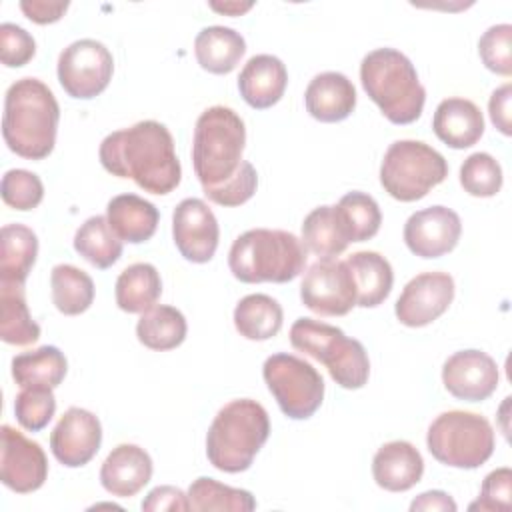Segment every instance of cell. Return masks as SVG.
Instances as JSON below:
<instances>
[{"instance_id":"cell-1","label":"cell","mask_w":512,"mask_h":512,"mask_svg":"<svg viewBox=\"0 0 512 512\" xmlns=\"http://www.w3.org/2000/svg\"><path fill=\"white\" fill-rule=\"evenodd\" d=\"M246 146L244 120L228 106L206 108L194 126L192 166L208 200L220 206L248 202L258 186V174L242 160Z\"/></svg>"},{"instance_id":"cell-2","label":"cell","mask_w":512,"mask_h":512,"mask_svg":"<svg viewBox=\"0 0 512 512\" xmlns=\"http://www.w3.org/2000/svg\"><path fill=\"white\" fill-rule=\"evenodd\" d=\"M100 164L118 178L134 180L144 192L170 194L182 178L170 130L156 120L110 132L98 150Z\"/></svg>"},{"instance_id":"cell-3","label":"cell","mask_w":512,"mask_h":512,"mask_svg":"<svg viewBox=\"0 0 512 512\" xmlns=\"http://www.w3.org/2000/svg\"><path fill=\"white\" fill-rule=\"evenodd\" d=\"M60 106L38 78H20L6 90L2 136L6 146L28 160H44L56 144Z\"/></svg>"},{"instance_id":"cell-4","label":"cell","mask_w":512,"mask_h":512,"mask_svg":"<svg viewBox=\"0 0 512 512\" xmlns=\"http://www.w3.org/2000/svg\"><path fill=\"white\" fill-rule=\"evenodd\" d=\"M270 436L266 408L252 398L224 404L206 434V456L210 464L228 474L244 472Z\"/></svg>"},{"instance_id":"cell-5","label":"cell","mask_w":512,"mask_h":512,"mask_svg":"<svg viewBox=\"0 0 512 512\" xmlns=\"http://www.w3.org/2000/svg\"><path fill=\"white\" fill-rule=\"evenodd\" d=\"M306 254L302 240L288 230L252 228L234 240L228 266L232 276L246 284H284L304 272Z\"/></svg>"},{"instance_id":"cell-6","label":"cell","mask_w":512,"mask_h":512,"mask_svg":"<svg viewBox=\"0 0 512 512\" xmlns=\"http://www.w3.org/2000/svg\"><path fill=\"white\" fill-rule=\"evenodd\" d=\"M360 82L368 98L392 124H412L420 118L426 90L406 54L396 48H376L362 58Z\"/></svg>"},{"instance_id":"cell-7","label":"cell","mask_w":512,"mask_h":512,"mask_svg":"<svg viewBox=\"0 0 512 512\" xmlns=\"http://www.w3.org/2000/svg\"><path fill=\"white\" fill-rule=\"evenodd\" d=\"M290 344L322 362L332 380L346 390H358L368 382L370 360L366 348L360 340L348 338L338 326L298 318L290 326Z\"/></svg>"},{"instance_id":"cell-8","label":"cell","mask_w":512,"mask_h":512,"mask_svg":"<svg viewBox=\"0 0 512 512\" xmlns=\"http://www.w3.org/2000/svg\"><path fill=\"white\" fill-rule=\"evenodd\" d=\"M426 446L440 464L474 470L492 456L496 438L492 424L484 416L466 410H448L430 424Z\"/></svg>"},{"instance_id":"cell-9","label":"cell","mask_w":512,"mask_h":512,"mask_svg":"<svg viewBox=\"0 0 512 512\" xmlns=\"http://www.w3.org/2000/svg\"><path fill=\"white\" fill-rule=\"evenodd\" d=\"M448 176L446 158L420 140H396L380 164L382 188L400 202H416Z\"/></svg>"},{"instance_id":"cell-10","label":"cell","mask_w":512,"mask_h":512,"mask_svg":"<svg viewBox=\"0 0 512 512\" xmlns=\"http://www.w3.org/2000/svg\"><path fill=\"white\" fill-rule=\"evenodd\" d=\"M264 382L284 416L292 420L310 418L324 400V378L304 358L278 352L262 366Z\"/></svg>"},{"instance_id":"cell-11","label":"cell","mask_w":512,"mask_h":512,"mask_svg":"<svg viewBox=\"0 0 512 512\" xmlns=\"http://www.w3.org/2000/svg\"><path fill=\"white\" fill-rule=\"evenodd\" d=\"M56 72L58 82L68 96L90 100L108 88L114 72V58L102 42L82 38L60 52Z\"/></svg>"},{"instance_id":"cell-12","label":"cell","mask_w":512,"mask_h":512,"mask_svg":"<svg viewBox=\"0 0 512 512\" xmlns=\"http://www.w3.org/2000/svg\"><path fill=\"white\" fill-rule=\"evenodd\" d=\"M302 304L320 316H344L356 306V286L344 260L318 258L300 284Z\"/></svg>"},{"instance_id":"cell-13","label":"cell","mask_w":512,"mask_h":512,"mask_svg":"<svg viewBox=\"0 0 512 512\" xmlns=\"http://www.w3.org/2000/svg\"><path fill=\"white\" fill-rule=\"evenodd\" d=\"M0 480L16 494H30L46 482L48 458L42 446L20 430L4 424L0 428Z\"/></svg>"},{"instance_id":"cell-14","label":"cell","mask_w":512,"mask_h":512,"mask_svg":"<svg viewBox=\"0 0 512 512\" xmlns=\"http://www.w3.org/2000/svg\"><path fill=\"white\" fill-rule=\"evenodd\" d=\"M454 300V278L448 272H422L400 292L394 314L408 328H422L438 320Z\"/></svg>"},{"instance_id":"cell-15","label":"cell","mask_w":512,"mask_h":512,"mask_svg":"<svg viewBox=\"0 0 512 512\" xmlns=\"http://www.w3.org/2000/svg\"><path fill=\"white\" fill-rule=\"evenodd\" d=\"M172 238L188 262H210L220 240L218 220L210 206L200 198H184L172 214Z\"/></svg>"},{"instance_id":"cell-16","label":"cell","mask_w":512,"mask_h":512,"mask_svg":"<svg viewBox=\"0 0 512 512\" xmlns=\"http://www.w3.org/2000/svg\"><path fill=\"white\" fill-rule=\"evenodd\" d=\"M460 216L448 206H428L414 214L404 224V242L414 256L440 258L452 252L460 240Z\"/></svg>"},{"instance_id":"cell-17","label":"cell","mask_w":512,"mask_h":512,"mask_svg":"<svg viewBox=\"0 0 512 512\" xmlns=\"http://www.w3.org/2000/svg\"><path fill=\"white\" fill-rule=\"evenodd\" d=\"M100 444L102 424L98 416L78 406H70L50 434V450L54 458L68 468L88 464L100 450Z\"/></svg>"},{"instance_id":"cell-18","label":"cell","mask_w":512,"mask_h":512,"mask_svg":"<svg viewBox=\"0 0 512 512\" xmlns=\"http://www.w3.org/2000/svg\"><path fill=\"white\" fill-rule=\"evenodd\" d=\"M498 366L482 350L454 352L442 366L444 388L458 400L482 402L498 388Z\"/></svg>"},{"instance_id":"cell-19","label":"cell","mask_w":512,"mask_h":512,"mask_svg":"<svg viewBox=\"0 0 512 512\" xmlns=\"http://www.w3.org/2000/svg\"><path fill=\"white\" fill-rule=\"evenodd\" d=\"M152 478V458L138 444H118L100 468L102 488L116 498L138 494Z\"/></svg>"},{"instance_id":"cell-20","label":"cell","mask_w":512,"mask_h":512,"mask_svg":"<svg viewBox=\"0 0 512 512\" xmlns=\"http://www.w3.org/2000/svg\"><path fill=\"white\" fill-rule=\"evenodd\" d=\"M424 460L418 448L406 440H392L372 458V476L388 492H406L422 480Z\"/></svg>"},{"instance_id":"cell-21","label":"cell","mask_w":512,"mask_h":512,"mask_svg":"<svg viewBox=\"0 0 512 512\" xmlns=\"http://www.w3.org/2000/svg\"><path fill=\"white\" fill-rule=\"evenodd\" d=\"M288 70L284 62L272 54L252 56L238 76V90L244 102L256 110L274 106L286 90Z\"/></svg>"},{"instance_id":"cell-22","label":"cell","mask_w":512,"mask_h":512,"mask_svg":"<svg viewBox=\"0 0 512 512\" xmlns=\"http://www.w3.org/2000/svg\"><path fill=\"white\" fill-rule=\"evenodd\" d=\"M304 104L318 122H342L356 108V88L342 72H320L306 86Z\"/></svg>"},{"instance_id":"cell-23","label":"cell","mask_w":512,"mask_h":512,"mask_svg":"<svg viewBox=\"0 0 512 512\" xmlns=\"http://www.w3.org/2000/svg\"><path fill=\"white\" fill-rule=\"evenodd\" d=\"M432 130L446 146L464 150L474 146L484 134V116L468 98H446L436 106Z\"/></svg>"},{"instance_id":"cell-24","label":"cell","mask_w":512,"mask_h":512,"mask_svg":"<svg viewBox=\"0 0 512 512\" xmlns=\"http://www.w3.org/2000/svg\"><path fill=\"white\" fill-rule=\"evenodd\" d=\"M106 218L114 234L122 242L142 244L150 240L158 228V208L136 194H118L106 206Z\"/></svg>"},{"instance_id":"cell-25","label":"cell","mask_w":512,"mask_h":512,"mask_svg":"<svg viewBox=\"0 0 512 512\" xmlns=\"http://www.w3.org/2000/svg\"><path fill=\"white\" fill-rule=\"evenodd\" d=\"M344 262L350 268L356 286V306H380L388 298L394 284V272L390 262L382 254L372 250L354 252Z\"/></svg>"},{"instance_id":"cell-26","label":"cell","mask_w":512,"mask_h":512,"mask_svg":"<svg viewBox=\"0 0 512 512\" xmlns=\"http://www.w3.org/2000/svg\"><path fill=\"white\" fill-rule=\"evenodd\" d=\"M246 52L240 32L228 26H206L194 40V56L210 74L232 72Z\"/></svg>"},{"instance_id":"cell-27","label":"cell","mask_w":512,"mask_h":512,"mask_svg":"<svg viewBox=\"0 0 512 512\" xmlns=\"http://www.w3.org/2000/svg\"><path fill=\"white\" fill-rule=\"evenodd\" d=\"M0 282L24 284L38 256V238L24 224H6L0 232Z\"/></svg>"},{"instance_id":"cell-28","label":"cell","mask_w":512,"mask_h":512,"mask_svg":"<svg viewBox=\"0 0 512 512\" xmlns=\"http://www.w3.org/2000/svg\"><path fill=\"white\" fill-rule=\"evenodd\" d=\"M0 338L6 344L28 346L40 338L24 294V284L0 282Z\"/></svg>"},{"instance_id":"cell-29","label":"cell","mask_w":512,"mask_h":512,"mask_svg":"<svg viewBox=\"0 0 512 512\" xmlns=\"http://www.w3.org/2000/svg\"><path fill=\"white\" fill-rule=\"evenodd\" d=\"M162 294L160 272L154 264L136 262L124 268L116 280V304L128 314H142L152 308Z\"/></svg>"},{"instance_id":"cell-30","label":"cell","mask_w":512,"mask_h":512,"mask_svg":"<svg viewBox=\"0 0 512 512\" xmlns=\"http://www.w3.org/2000/svg\"><path fill=\"white\" fill-rule=\"evenodd\" d=\"M188 332L184 314L168 304H154L140 314L136 324V336L140 344L150 350L164 352L178 348Z\"/></svg>"},{"instance_id":"cell-31","label":"cell","mask_w":512,"mask_h":512,"mask_svg":"<svg viewBox=\"0 0 512 512\" xmlns=\"http://www.w3.org/2000/svg\"><path fill=\"white\" fill-rule=\"evenodd\" d=\"M68 370L66 356L56 346H40L30 352L16 354L12 358V378L18 386H48L62 384Z\"/></svg>"},{"instance_id":"cell-32","label":"cell","mask_w":512,"mask_h":512,"mask_svg":"<svg viewBox=\"0 0 512 512\" xmlns=\"http://www.w3.org/2000/svg\"><path fill=\"white\" fill-rule=\"evenodd\" d=\"M282 322V306L268 294H248L234 308V326L246 340H270L280 332Z\"/></svg>"},{"instance_id":"cell-33","label":"cell","mask_w":512,"mask_h":512,"mask_svg":"<svg viewBox=\"0 0 512 512\" xmlns=\"http://www.w3.org/2000/svg\"><path fill=\"white\" fill-rule=\"evenodd\" d=\"M302 244L318 258H334L348 248L336 206H318L304 218Z\"/></svg>"},{"instance_id":"cell-34","label":"cell","mask_w":512,"mask_h":512,"mask_svg":"<svg viewBox=\"0 0 512 512\" xmlns=\"http://www.w3.org/2000/svg\"><path fill=\"white\" fill-rule=\"evenodd\" d=\"M74 250L92 266L106 270L122 256V240L114 234L106 216H90L74 234Z\"/></svg>"},{"instance_id":"cell-35","label":"cell","mask_w":512,"mask_h":512,"mask_svg":"<svg viewBox=\"0 0 512 512\" xmlns=\"http://www.w3.org/2000/svg\"><path fill=\"white\" fill-rule=\"evenodd\" d=\"M50 286L52 302L60 314L78 316L94 302L92 278L72 264H56L50 272Z\"/></svg>"},{"instance_id":"cell-36","label":"cell","mask_w":512,"mask_h":512,"mask_svg":"<svg viewBox=\"0 0 512 512\" xmlns=\"http://www.w3.org/2000/svg\"><path fill=\"white\" fill-rule=\"evenodd\" d=\"M186 496L194 512H250L256 508L252 492L226 486L208 476L196 478Z\"/></svg>"},{"instance_id":"cell-37","label":"cell","mask_w":512,"mask_h":512,"mask_svg":"<svg viewBox=\"0 0 512 512\" xmlns=\"http://www.w3.org/2000/svg\"><path fill=\"white\" fill-rule=\"evenodd\" d=\"M336 210L348 242H364L378 234L382 224V212L378 202L370 194L360 190L348 192L340 198Z\"/></svg>"},{"instance_id":"cell-38","label":"cell","mask_w":512,"mask_h":512,"mask_svg":"<svg viewBox=\"0 0 512 512\" xmlns=\"http://www.w3.org/2000/svg\"><path fill=\"white\" fill-rule=\"evenodd\" d=\"M460 184L470 196H496L502 188V168L492 154L474 152L460 166Z\"/></svg>"},{"instance_id":"cell-39","label":"cell","mask_w":512,"mask_h":512,"mask_svg":"<svg viewBox=\"0 0 512 512\" xmlns=\"http://www.w3.org/2000/svg\"><path fill=\"white\" fill-rule=\"evenodd\" d=\"M54 388L48 386H26L16 394L14 416L24 430L38 432L48 426L56 412Z\"/></svg>"},{"instance_id":"cell-40","label":"cell","mask_w":512,"mask_h":512,"mask_svg":"<svg viewBox=\"0 0 512 512\" xmlns=\"http://www.w3.org/2000/svg\"><path fill=\"white\" fill-rule=\"evenodd\" d=\"M0 194L6 206L26 212L42 202L44 184L34 172L24 168H12L2 176Z\"/></svg>"},{"instance_id":"cell-41","label":"cell","mask_w":512,"mask_h":512,"mask_svg":"<svg viewBox=\"0 0 512 512\" xmlns=\"http://www.w3.org/2000/svg\"><path fill=\"white\" fill-rule=\"evenodd\" d=\"M512 26L510 24H496L490 26L478 40V54L482 64L500 76L512 74Z\"/></svg>"},{"instance_id":"cell-42","label":"cell","mask_w":512,"mask_h":512,"mask_svg":"<svg viewBox=\"0 0 512 512\" xmlns=\"http://www.w3.org/2000/svg\"><path fill=\"white\" fill-rule=\"evenodd\" d=\"M512 508V470L496 468L492 470L480 488V496L476 502L468 506V510L480 512H510Z\"/></svg>"},{"instance_id":"cell-43","label":"cell","mask_w":512,"mask_h":512,"mask_svg":"<svg viewBox=\"0 0 512 512\" xmlns=\"http://www.w3.org/2000/svg\"><path fill=\"white\" fill-rule=\"evenodd\" d=\"M36 54V42L30 32L12 22L0 24V60L8 68L28 64Z\"/></svg>"},{"instance_id":"cell-44","label":"cell","mask_w":512,"mask_h":512,"mask_svg":"<svg viewBox=\"0 0 512 512\" xmlns=\"http://www.w3.org/2000/svg\"><path fill=\"white\" fill-rule=\"evenodd\" d=\"M142 510H146V512H162V510L184 512V510H190V504H188V496L180 488L156 486L142 500Z\"/></svg>"},{"instance_id":"cell-45","label":"cell","mask_w":512,"mask_h":512,"mask_svg":"<svg viewBox=\"0 0 512 512\" xmlns=\"http://www.w3.org/2000/svg\"><path fill=\"white\" fill-rule=\"evenodd\" d=\"M510 100H512V84L506 82L500 88H496L488 100V112L490 120L504 136L512 134L510 126Z\"/></svg>"},{"instance_id":"cell-46","label":"cell","mask_w":512,"mask_h":512,"mask_svg":"<svg viewBox=\"0 0 512 512\" xmlns=\"http://www.w3.org/2000/svg\"><path fill=\"white\" fill-rule=\"evenodd\" d=\"M68 2H48V0H22L20 10L28 20L36 24H52L58 22L68 10Z\"/></svg>"},{"instance_id":"cell-47","label":"cell","mask_w":512,"mask_h":512,"mask_svg":"<svg viewBox=\"0 0 512 512\" xmlns=\"http://www.w3.org/2000/svg\"><path fill=\"white\" fill-rule=\"evenodd\" d=\"M410 510H424V512H454L456 510V502L442 490H428L422 492L418 498L412 500Z\"/></svg>"},{"instance_id":"cell-48","label":"cell","mask_w":512,"mask_h":512,"mask_svg":"<svg viewBox=\"0 0 512 512\" xmlns=\"http://www.w3.org/2000/svg\"><path fill=\"white\" fill-rule=\"evenodd\" d=\"M254 6V2H210V8L226 14V16H240L244 12H248Z\"/></svg>"}]
</instances>
